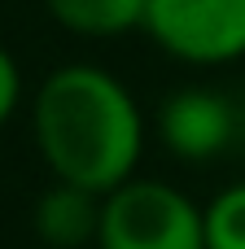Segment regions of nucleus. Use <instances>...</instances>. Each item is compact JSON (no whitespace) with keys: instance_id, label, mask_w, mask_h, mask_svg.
I'll list each match as a JSON object with an SVG mask.
<instances>
[{"instance_id":"f257e3e1","label":"nucleus","mask_w":245,"mask_h":249,"mask_svg":"<svg viewBox=\"0 0 245 249\" xmlns=\"http://www.w3.org/2000/svg\"><path fill=\"white\" fill-rule=\"evenodd\" d=\"M31 140L53 179L105 197L136 175L149 123L140 101L114 70L96 61H66L35 88Z\"/></svg>"},{"instance_id":"1a4fd4ad","label":"nucleus","mask_w":245,"mask_h":249,"mask_svg":"<svg viewBox=\"0 0 245 249\" xmlns=\"http://www.w3.org/2000/svg\"><path fill=\"white\" fill-rule=\"evenodd\" d=\"M241 140H245V105H241Z\"/></svg>"},{"instance_id":"20e7f679","label":"nucleus","mask_w":245,"mask_h":249,"mask_svg":"<svg viewBox=\"0 0 245 249\" xmlns=\"http://www.w3.org/2000/svg\"><path fill=\"white\" fill-rule=\"evenodd\" d=\"M158 140L180 162H210L241 140V109L215 88H180L158 105Z\"/></svg>"},{"instance_id":"0eeeda50","label":"nucleus","mask_w":245,"mask_h":249,"mask_svg":"<svg viewBox=\"0 0 245 249\" xmlns=\"http://www.w3.org/2000/svg\"><path fill=\"white\" fill-rule=\"evenodd\" d=\"M206 249H245V179L224 184L206 206Z\"/></svg>"},{"instance_id":"f03ea898","label":"nucleus","mask_w":245,"mask_h":249,"mask_svg":"<svg viewBox=\"0 0 245 249\" xmlns=\"http://www.w3.org/2000/svg\"><path fill=\"white\" fill-rule=\"evenodd\" d=\"M96 249H206V214L184 188L132 175L101 197Z\"/></svg>"},{"instance_id":"423d86ee","label":"nucleus","mask_w":245,"mask_h":249,"mask_svg":"<svg viewBox=\"0 0 245 249\" xmlns=\"http://www.w3.org/2000/svg\"><path fill=\"white\" fill-rule=\"evenodd\" d=\"M48 18L79 39H118L145 31L149 0H44Z\"/></svg>"},{"instance_id":"39448f33","label":"nucleus","mask_w":245,"mask_h":249,"mask_svg":"<svg viewBox=\"0 0 245 249\" xmlns=\"http://www.w3.org/2000/svg\"><path fill=\"white\" fill-rule=\"evenodd\" d=\"M35 236L53 249H83L96 245V223H101V193H88L79 184L53 179V188L35 201Z\"/></svg>"},{"instance_id":"6e6552de","label":"nucleus","mask_w":245,"mask_h":249,"mask_svg":"<svg viewBox=\"0 0 245 249\" xmlns=\"http://www.w3.org/2000/svg\"><path fill=\"white\" fill-rule=\"evenodd\" d=\"M22 96H26L22 66H18V57L0 44V127H9V123H13V114L22 109Z\"/></svg>"},{"instance_id":"7ed1b4c3","label":"nucleus","mask_w":245,"mask_h":249,"mask_svg":"<svg viewBox=\"0 0 245 249\" xmlns=\"http://www.w3.org/2000/svg\"><path fill=\"white\" fill-rule=\"evenodd\" d=\"M145 35L180 66H232L245 57V0H149Z\"/></svg>"}]
</instances>
